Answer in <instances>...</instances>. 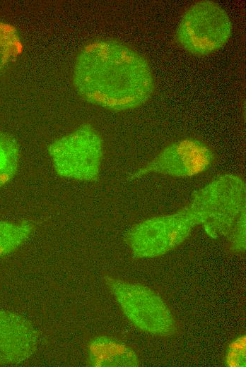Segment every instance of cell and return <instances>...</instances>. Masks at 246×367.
Listing matches in <instances>:
<instances>
[{
    "label": "cell",
    "mask_w": 246,
    "mask_h": 367,
    "mask_svg": "<svg viewBox=\"0 0 246 367\" xmlns=\"http://www.w3.org/2000/svg\"><path fill=\"white\" fill-rule=\"evenodd\" d=\"M73 83L83 100L114 112L141 106L154 91L147 60L114 40H95L81 49L74 64Z\"/></svg>",
    "instance_id": "6da1fadb"
},
{
    "label": "cell",
    "mask_w": 246,
    "mask_h": 367,
    "mask_svg": "<svg viewBox=\"0 0 246 367\" xmlns=\"http://www.w3.org/2000/svg\"><path fill=\"white\" fill-rule=\"evenodd\" d=\"M187 205L209 236L226 237L245 211L244 181L234 174L219 176L195 191Z\"/></svg>",
    "instance_id": "7a4b0ae2"
},
{
    "label": "cell",
    "mask_w": 246,
    "mask_h": 367,
    "mask_svg": "<svg viewBox=\"0 0 246 367\" xmlns=\"http://www.w3.org/2000/svg\"><path fill=\"white\" fill-rule=\"evenodd\" d=\"M56 174L62 178L96 181L103 155L102 139L96 129L83 124L53 140L47 148Z\"/></svg>",
    "instance_id": "3957f363"
},
{
    "label": "cell",
    "mask_w": 246,
    "mask_h": 367,
    "mask_svg": "<svg viewBox=\"0 0 246 367\" xmlns=\"http://www.w3.org/2000/svg\"><path fill=\"white\" fill-rule=\"evenodd\" d=\"M232 33V23L227 12L213 1H199L183 14L177 40L187 52L206 56L223 47Z\"/></svg>",
    "instance_id": "277c9868"
},
{
    "label": "cell",
    "mask_w": 246,
    "mask_h": 367,
    "mask_svg": "<svg viewBox=\"0 0 246 367\" xmlns=\"http://www.w3.org/2000/svg\"><path fill=\"white\" fill-rule=\"evenodd\" d=\"M110 292L127 318L139 330L159 336L171 335L174 317L163 299L141 284L105 278Z\"/></svg>",
    "instance_id": "5b68a950"
},
{
    "label": "cell",
    "mask_w": 246,
    "mask_h": 367,
    "mask_svg": "<svg viewBox=\"0 0 246 367\" xmlns=\"http://www.w3.org/2000/svg\"><path fill=\"white\" fill-rule=\"evenodd\" d=\"M198 225L187 205L177 212L154 217L130 229L125 240L136 258H155L182 243Z\"/></svg>",
    "instance_id": "8992f818"
},
{
    "label": "cell",
    "mask_w": 246,
    "mask_h": 367,
    "mask_svg": "<svg viewBox=\"0 0 246 367\" xmlns=\"http://www.w3.org/2000/svg\"><path fill=\"white\" fill-rule=\"evenodd\" d=\"M215 159L212 150L203 142L184 138L166 146L153 159L131 176L137 179L150 174L190 177L206 172Z\"/></svg>",
    "instance_id": "52a82bcc"
},
{
    "label": "cell",
    "mask_w": 246,
    "mask_h": 367,
    "mask_svg": "<svg viewBox=\"0 0 246 367\" xmlns=\"http://www.w3.org/2000/svg\"><path fill=\"white\" fill-rule=\"evenodd\" d=\"M37 344V332L27 319L0 311V366L25 361L35 352Z\"/></svg>",
    "instance_id": "ba28073f"
},
{
    "label": "cell",
    "mask_w": 246,
    "mask_h": 367,
    "mask_svg": "<svg viewBox=\"0 0 246 367\" xmlns=\"http://www.w3.org/2000/svg\"><path fill=\"white\" fill-rule=\"evenodd\" d=\"M89 363L92 366H137L135 351L124 343L105 336L93 339L88 345Z\"/></svg>",
    "instance_id": "9c48e42d"
},
{
    "label": "cell",
    "mask_w": 246,
    "mask_h": 367,
    "mask_svg": "<svg viewBox=\"0 0 246 367\" xmlns=\"http://www.w3.org/2000/svg\"><path fill=\"white\" fill-rule=\"evenodd\" d=\"M20 148L11 135L0 132V188L15 176L19 164Z\"/></svg>",
    "instance_id": "30bf717a"
},
{
    "label": "cell",
    "mask_w": 246,
    "mask_h": 367,
    "mask_svg": "<svg viewBox=\"0 0 246 367\" xmlns=\"http://www.w3.org/2000/svg\"><path fill=\"white\" fill-rule=\"evenodd\" d=\"M34 224L30 221L18 223L0 220V257L17 249L30 236Z\"/></svg>",
    "instance_id": "8fae6325"
},
{
    "label": "cell",
    "mask_w": 246,
    "mask_h": 367,
    "mask_svg": "<svg viewBox=\"0 0 246 367\" xmlns=\"http://www.w3.org/2000/svg\"><path fill=\"white\" fill-rule=\"evenodd\" d=\"M21 48L20 39L16 28L0 22V72L18 57Z\"/></svg>",
    "instance_id": "7c38bea8"
},
{
    "label": "cell",
    "mask_w": 246,
    "mask_h": 367,
    "mask_svg": "<svg viewBox=\"0 0 246 367\" xmlns=\"http://www.w3.org/2000/svg\"><path fill=\"white\" fill-rule=\"evenodd\" d=\"M231 249L237 253L245 250V211L238 217L229 234L226 236Z\"/></svg>",
    "instance_id": "4fadbf2b"
},
{
    "label": "cell",
    "mask_w": 246,
    "mask_h": 367,
    "mask_svg": "<svg viewBox=\"0 0 246 367\" xmlns=\"http://www.w3.org/2000/svg\"><path fill=\"white\" fill-rule=\"evenodd\" d=\"M226 363L229 366H245V337L242 336L234 340L226 353Z\"/></svg>",
    "instance_id": "5bb4252c"
}]
</instances>
